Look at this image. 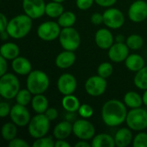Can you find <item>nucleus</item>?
Returning a JSON list of instances; mask_svg holds the SVG:
<instances>
[{"instance_id": "nucleus-36", "label": "nucleus", "mask_w": 147, "mask_h": 147, "mask_svg": "<svg viewBox=\"0 0 147 147\" xmlns=\"http://www.w3.org/2000/svg\"><path fill=\"white\" fill-rule=\"evenodd\" d=\"M134 147H147V134L144 132L139 133L133 140Z\"/></svg>"}, {"instance_id": "nucleus-38", "label": "nucleus", "mask_w": 147, "mask_h": 147, "mask_svg": "<svg viewBox=\"0 0 147 147\" xmlns=\"http://www.w3.org/2000/svg\"><path fill=\"white\" fill-rule=\"evenodd\" d=\"M94 3H95V0H76L77 7L82 10L89 9L93 5Z\"/></svg>"}, {"instance_id": "nucleus-35", "label": "nucleus", "mask_w": 147, "mask_h": 147, "mask_svg": "<svg viewBox=\"0 0 147 147\" xmlns=\"http://www.w3.org/2000/svg\"><path fill=\"white\" fill-rule=\"evenodd\" d=\"M33 147H53L55 146V142L51 137H41L35 139L34 142L32 144Z\"/></svg>"}, {"instance_id": "nucleus-24", "label": "nucleus", "mask_w": 147, "mask_h": 147, "mask_svg": "<svg viewBox=\"0 0 147 147\" xmlns=\"http://www.w3.org/2000/svg\"><path fill=\"white\" fill-rule=\"evenodd\" d=\"M31 106L36 114H44L48 109V100L43 94L34 95Z\"/></svg>"}, {"instance_id": "nucleus-25", "label": "nucleus", "mask_w": 147, "mask_h": 147, "mask_svg": "<svg viewBox=\"0 0 147 147\" xmlns=\"http://www.w3.org/2000/svg\"><path fill=\"white\" fill-rule=\"evenodd\" d=\"M93 147H115V142L114 137L108 134H99L94 136L91 142Z\"/></svg>"}, {"instance_id": "nucleus-18", "label": "nucleus", "mask_w": 147, "mask_h": 147, "mask_svg": "<svg viewBox=\"0 0 147 147\" xmlns=\"http://www.w3.org/2000/svg\"><path fill=\"white\" fill-rule=\"evenodd\" d=\"M76 61V54L73 51L65 50L58 54L55 59V65L59 69H68L71 67Z\"/></svg>"}, {"instance_id": "nucleus-46", "label": "nucleus", "mask_w": 147, "mask_h": 147, "mask_svg": "<svg viewBox=\"0 0 147 147\" xmlns=\"http://www.w3.org/2000/svg\"><path fill=\"white\" fill-rule=\"evenodd\" d=\"M55 146L56 147H71V145L65 141V140H58L55 142Z\"/></svg>"}, {"instance_id": "nucleus-34", "label": "nucleus", "mask_w": 147, "mask_h": 147, "mask_svg": "<svg viewBox=\"0 0 147 147\" xmlns=\"http://www.w3.org/2000/svg\"><path fill=\"white\" fill-rule=\"evenodd\" d=\"M113 71V65L109 62H103L100 64L97 68V75L101 76L102 78H108L112 75Z\"/></svg>"}, {"instance_id": "nucleus-48", "label": "nucleus", "mask_w": 147, "mask_h": 147, "mask_svg": "<svg viewBox=\"0 0 147 147\" xmlns=\"http://www.w3.org/2000/svg\"><path fill=\"white\" fill-rule=\"evenodd\" d=\"M0 33H1V39H2L3 40H6L9 37V33L7 32V30L3 31V32H0Z\"/></svg>"}, {"instance_id": "nucleus-8", "label": "nucleus", "mask_w": 147, "mask_h": 147, "mask_svg": "<svg viewBox=\"0 0 147 147\" xmlns=\"http://www.w3.org/2000/svg\"><path fill=\"white\" fill-rule=\"evenodd\" d=\"M72 134L79 140H90L94 138L96 128L90 121L83 118L72 124Z\"/></svg>"}, {"instance_id": "nucleus-3", "label": "nucleus", "mask_w": 147, "mask_h": 147, "mask_svg": "<svg viewBox=\"0 0 147 147\" xmlns=\"http://www.w3.org/2000/svg\"><path fill=\"white\" fill-rule=\"evenodd\" d=\"M50 84V80L46 72L40 70L32 71L27 78V89L33 94H43L47 91Z\"/></svg>"}, {"instance_id": "nucleus-20", "label": "nucleus", "mask_w": 147, "mask_h": 147, "mask_svg": "<svg viewBox=\"0 0 147 147\" xmlns=\"http://www.w3.org/2000/svg\"><path fill=\"white\" fill-rule=\"evenodd\" d=\"M115 146L118 147H127L128 146L131 142H133V134L131 132V129L128 127H122L120 128L115 137Z\"/></svg>"}, {"instance_id": "nucleus-51", "label": "nucleus", "mask_w": 147, "mask_h": 147, "mask_svg": "<svg viewBox=\"0 0 147 147\" xmlns=\"http://www.w3.org/2000/svg\"><path fill=\"white\" fill-rule=\"evenodd\" d=\"M52 1H55V2H59V3H63L65 0H52Z\"/></svg>"}, {"instance_id": "nucleus-49", "label": "nucleus", "mask_w": 147, "mask_h": 147, "mask_svg": "<svg viewBox=\"0 0 147 147\" xmlns=\"http://www.w3.org/2000/svg\"><path fill=\"white\" fill-rule=\"evenodd\" d=\"M124 40H125V38L122 34H118L115 38L116 42H124Z\"/></svg>"}, {"instance_id": "nucleus-10", "label": "nucleus", "mask_w": 147, "mask_h": 147, "mask_svg": "<svg viewBox=\"0 0 147 147\" xmlns=\"http://www.w3.org/2000/svg\"><path fill=\"white\" fill-rule=\"evenodd\" d=\"M108 83L106 78H102L99 75L90 77L85 84L84 89L88 95L91 96H100L106 91Z\"/></svg>"}, {"instance_id": "nucleus-50", "label": "nucleus", "mask_w": 147, "mask_h": 147, "mask_svg": "<svg viewBox=\"0 0 147 147\" xmlns=\"http://www.w3.org/2000/svg\"><path fill=\"white\" fill-rule=\"evenodd\" d=\"M142 98H143V103L147 107V90H145V92L142 96Z\"/></svg>"}, {"instance_id": "nucleus-1", "label": "nucleus", "mask_w": 147, "mask_h": 147, "mask_svg": "<svg viewBox=\"0 0 147 147\" xmlns=\"http://www.w3.org/2000/svg\"><path fill=\"white\" fill-rule=\"evenodd\" d=\"M102 119L109 127H118L126 121L127 111L126 104L117 99L107 101L102 108Z\"/></svg>"}, {"instance_id": "nucleus-41", "label": "nucleus", "mask_w": 147, "mask_h": 147, "mask_svg": "<svg viewBox=\"0 0 147 147\" xmlns=\"http://www.w3.org/2000/svg\"><path fill=\"white\" fill-rule=\"evenodd\" d=\"M44 114L48 118V120L50 121H53L56 120L58 118V115H59L58 110L56 109H54V108H48Z\"/></svg>"}, {"instance_id": "nucleus-12", "label": "nucleus", "mask_w": 147, "mask_h": 147, "mask_svg": "<svg viewBox=\"0 0 147 147\" xmlns=\"http://www.w3.org/2000/svg\"><path fill=\"white\" fill-rule=\"evenodd\" d=\"M9 117L12 122H14L17 127H21L28 126L31 120L29 111L28 110L26 106L18 103L11 107Z\"/></svg>"}, {"instance_id": "nucleus-37", "label": "nucleus", "mask_w": 147, "mask_h": 147, "mask_svg": "<svg viewBox=\"0 0 147 147\" xmlns=\"http://www.w3.org/2000/svg\"><path fill=\"white\" fill-rule=\"evenodd\" d=\"M93 113H94L93 108L90 104H87V103L81 104L80 107H79V109H78V114H79V115L82 118H84V119L90 118L93 115Z\"/></svg>"}, {"instance_id": "nucleus-11", "label": "nucleus", "mask_w": 147, "mask_h": 147, "mask_svg": "<svg viewBox=\"0 0 147 147\" xmlns=\"http://www.w3.org/2000/svg\"><path fill=\"white\" fill-rule=\"evenodd\" d=\"M103 23L109 28L117 29L121 28L125 22L123 13L116 8H109L103 12Z\"/></svg>"}, {"instance_id": "nucleus-9", "label": "nucleus", "mask_w": 147, "mask_h": 147, "mask_svg": "<svg viewBox=\"0 0 147 147\" xmlns=\"http://www.w3.org/2000/svg\"><path fill=\"white\" fill-rule=\"evenodd\" d=\"M61 32L59 24L53 21H47L41 23L37 28L38 37L44 41H52L59 38Z\"/></svg>"}, {"instance_id": "nucleus-28", "label": "nucleus", "mask_w": 147, "mask_h": 147, "mask_svg": "<svg viewBox=\"0 0 147 147\" xmlns=\"http://www.w3.org/2000/svg\"><path fill=\"white\" fill-rule=\"evenodd\" d=\"M64 12V6L62 3L52 1L46 4L45 14L51 18H59Z\"/></svg>"}, {"instance_id": "nucleus-27", "label": "nucleus", "mask_w": 147, "mask_h": 147, "mask_svg": "<svg viewBox=\"0 0 147 147\" xmlns=\"http://www.w3.org/2000/svg\"><path fill=\"white\" fill-rule=\"evenodd\" d=\"M62 106L69 113H74L76 111H78V109L80 107V102L77 96H75L73 94L64 96L62 99Z\"/></svg>"}, {"instance_id": "nucleus-39", "label": "nucleus", "mask_w": 147, "mask_h": 147, "mask_svg": "<svg viewBox=\"0 0 147 147\" xmlns=\"http://www.w3.org/2000/svg\"><path fill=\"white\" fill-rule=\"evenodd\" d=\"M9 147H28L29 145L28 142H26L22 139L15 138L12 140L9 141Z\"/></svg>"}, {"instance_id": "nucleus-13", "label": "nucleus", "mask_w": 147, "mask_h": 147, "mask_svg": "<svg viewBox=\"0 0 147 147\" xmlns=\"http://www.w3.org/2000/svg\"><path fill=\"white\" fill-rule=\"evenodd\" d=\"M46 4L44 0H22L24 13L32 19H38L45 14Z\"/></svg>"}, {"instance_id": "nucleus-17", "label": "nucleus", "mask_w": 147, "mask_h": 147, "mask_svg": "<svg viewBox=\"0 0 147 147\" xmlns=\"http://www.w3.org/2000/svg\"><path fill=\"white\" fill-rule=\"evenodd\" d=\"M95 42L101 49L109 50L114 44V36L108 28H100L95 34Z\"/></svg>"}, {"instance_id": "nucleus-2", "label": "nucleus", "mask_w": 147, "mask_h": 147, "mask_svg": "<svg viewBox=\"0 0 147 147\" xmlns=\"http://www.w3.org/2000/svg\"><path fill=\"white\" fill-rule=\"evenodd\" d=\"M32 18L28 15L21 14L14 16L9 21L7 26V32L9 34V37L19 40L27 36L32 28Z\"/></svg>"}, {"instance_id": "nucleus-7", "label": "nucleus", "mask_w": 147, "mask_h": 147, "mask_svg": "<svg viewBox=\"0 0 147 147\" xmlns=\"http://www.w3.org/2000/svg\"><path fill=\"white\" fill-rule=\"evenodd\" d=\"M59 40L64 50L73 52L79 47L81 43L79 33L72 27L62 28L59 36Z\"/></svg>"}, {"instance_id": "nucleus-5", "label": "nucleus", "mask_w": 147, "mask_h": 147, "mask_svg": "<svg viewBox=\"0 0 147 147\" xmlns=\"http://www.w3.org/2000/svg\"><path fill=\"white\" fill-rule=\"evenodd\" d=\"M28 129L30 136L34 139L44 137L50 129V121L45 114H36V115L31 118Z\"/></svg>"}, {"instance_id": "nucleus-47", "label": "nucleus", "mask_w": 147, "mask_h": 147, "mask_svg": "<svg viewBox=\"0 0 147 147\" xmlns=\"http://www.w3.org/2000/svg\"><path fill=\"white\" fill-rule=\"evenodd\" d=\"M91 145H90V143H88L87 140H80L78 143L74 145L75 147H89Z\"/></svg>"}, {"instance_id": "nucleus-19", "label": "nucleus", "mask_w": 147, "mask_h": 147, "mask_svg": "<svg viewBox=\"0 0 147 147\" xmlns=\"http://www.w3.org/2000/svg\"><path fill=\"white\" fill-rule=\"evenodd\" d=\"M11 67L16 74L22 76L28 75L32 71V65L30 61L22 56H18L12 60Z\"/></svg>"}, {"instance_id": "nucleus-33", "label": "nucleus", "mask_w": 147, "mask_h": 147, "mask_svg": "<svg viewBox=\"0 0 147 147\" xmlns=\"http://www.w3.org/2000/svg\"><path fill=\"white\" fill-rule=\"evenodd\" d=\"M32 95L33 94L28 89L20 90L19 92L17 93V95L16 96V103L23 105V106H27L32 101V98H33Z\"/></svg>"}, {"instance_id": "nucleus-26", "label": "nucleus", "mask_w": 147, "mask_h": 147, "mask_svg": "<svg viewBox=\"0 0 147 147\" xmlns=\"http://www.w3.org/2000/svg\"><path fill=\"white\" fill-rule=\"evenodd\" d=\"M124 103L130 109L140 108L143 103V98L135 91H128L124 96Z\"/></svg>"}, {"instance_id": "nucleus-45", "label": "nucleus", "mask_w": 147, "mask_h": 147, "mask_svg": "<svg viewBox=\"0 0 147 147\" xmlns=\"http://www.w3.org/2000/svg\"><path fill=\"white\" fill-rule=\"evenodd\" d=\"M8 70V64H7V59H4L3 57H0V76L5 74Z\"/></svg>"}, {"instance_id": "nucleus-42", "label": "nucleus", "mask_w": 147, "mask_h": 147, "mask_svg": "<svg viewBox=\"0 0 147 147\" xmlns=\"http://www.w3.org/2000/svg\"><path fill=\"white\" fill-rule=\"evenodd\" d=\"M90 21L94 25H100L103 22V15L98 12H95L91 15Z\"/></svg>"}, {"instance_id": "nucleus-29", "label": "nucleus", "mask_w": 147, "mask_h": 147, "mask_svg": "<svg viewBox=\"0 0 147 147\" xmlns=\"http://www.w3.org/2000/svg\"><path fill=\"white\" fill-rule=\"evenodd\" d=\"M17 126L14 122H7L3 125L1 129V135L3 139L6 141H10L16 137L17 134Z\"/></svg>"}, {"instance_id": "nucleus-22", "label": "nucleus", "mask_w": 147, "mask_h": 147, "mask_svg": "<svg viewBox=\"0 0 147 147\" xmlns=\"http://www.w3.org/2000/svg\"><path fill=\"white\" fill-rule=\"evenodd\" d=\"M125 65L129 71L137 72L145 66V59L138 53L129 54L125 60Z\"/></svg>"}, {"instance_id": "nucleus-16", "label": "nucleus", "mask_w": 147, "mask_h": 147, "mask_svg": "<svg viewBox=\"0 0 147 147\" xmlns=\"http://www.w3.org/2000/svg\"><path fill=\"white\" fill-rule=\"evenodd\" d=\"M109 58L115 63H121L126 60L129 55V47L124 42L114 43L108 52Z\"/></svg>"}, {"instance_id": "nucleus-6", "label": "nucleus", "mask_w": 147, "mask_h": 147, "mask_svg": "<svg viewBox=\"0 0 147 147\" xmlns=\"http://www.w3.org/2000/svg\"><path fill=\"white\" fill-rule=\"evenodd\" d=\"M126 123L131 130L139 132L146 130L147 128V110L141 107L131 109L127 112Z\"/></svg>"}, {"instance_id": "nucleus-4", "label": "nucleus", "mask_w": 147, "mask_h": 147, "mask_svg": "<svg viewBox=\"0 0 147 147\" xmlns=\"http://www.w3.org/2000/svg\"><path fill=\"white\" fill-rule=\"evenodd\" d=\"M20 90V82L12 73H5L0 78V95L4 99H13Z\"/></svg>"}, {"instance_id": "nucleus-43", "label": "nucleus", "mask_w": 147, "mask_h": 147, "mask_svg": "<svg viewBox=\"0 0 147 147\" xmlns=\"http://www.w3.org/2000/svg\"><path fill=\"white\" fill-rule=\"evenodd\" d=\"M117 0H95V3L98 4L101 7H105V8H110L113 6Z\"/></svg>"}, {"instance_id": "nucleus-31", "label": "nucleus", "mask_w": 147, "mask_h": 147, "mask_svg": "<svg viewBox=\"0 0 147 147\" xmlns=\"http://www.w3.org/2000/svg\"><path fill=\"white\" fill-rule=\"evenodd\" d=\"M76 15L71 11H64L63 14L58 18V23L62 28L72 27L76 23Z\"/></svg>"}, {"instance_id": "nucleus-40", "label": "nucleus", "mask_w": 147, "mask_h": 147, "mask_svg": "<svg viewBox=\"0 0 147 147\" xmlns=\"http://www.w3.org/2000/svg\"><path fill=\"white\" fill-rule=\"evenodd\" d=\"M11 108L9 103L5 102H0V116L2 118H4L8 115H9Z\"/></svg>"}, {"instance_id": "nucleus-14", "label": "nucleus", "mask_w": 147, "mask_h": 147, "mask_svg": "<svg viewBox=\"0 0 147 147\" xmlns=\"http://www.w3.org/2000/svg\"><path fill=\"white\" fill-rule=\"evenodd\" d=\"M129 19L134 22H141L147 18V2L136 0L129 7L127 12Z\"/></svg>"}, {"instance_id": "nucleus-15", "label": "nucleus", "mask_w": 147, "mask_h": 147, "mask_svg": "<svg viewBox=\"0 0 147 147\" xmlns=\"http://www.w3.org/2000/svg\"><path fill=\"white\" fill-rule=\"evenodd\" d=\"M77 86L78 83L76 78L70 73L62 74L61 76H59L57 82L58 90L60 94L64 96L73 94L77 90Z\"/></svg>"}, {"instance_id": "nucleus-30", "label": "nucleus", "mask_w": 147, "mask_h": 147, "mask_svg": "<svg viewBox=\"0 0 147 147\" xmlns=\"http://www.w3.org/2000/svg\"><path fill=\"white\" fill-rule=\"evenodd\" d=\"M134 85L142 90H147V66H144L142 69L138 71L134 78Z\"/></svg>"}, {"instance_id": "nucleus-23", "label": "nucleus", "mask_w": 147, "mask_h": 147, "mask_svg": "<svg viewBox=\"0 0 147 147\" xmlns=\"http://www.w3.org/2000/svg\"><path fill=\"white\" fill-rule=\"evenodd\" d=\"M19 47L13 42H6L0 48V54L7 60H13L19 56Z\"/></svg>"}, {"instance_id": "nucleus-32", "label": "nucleus", "mask_w": 147, "mask_h": 147, "mask_svg": "<svg viewBox=\"0 0 147 147\" xmlns=\"http://www.w3.org/2000/svg\"><path fill=\"white\" fill-rule=\"evenodd\" d=\"M126 44L131 50H139L144 45V39L140 34H131L126 40Z\"/></svg>"}, {"instance_id": "nucleus-44", "label": "nucleus", "mask_w": 147, "mask_h": 147, "mask_svg": "<svg viewBox=\"0 0 147 147\" xmlns=\"http://www.w3.org/2000/svg\"><path fill=\"white\" fill-rule=\"evenodd\" d=\"M9 21L6 17V16L3 13L0 14V32L5 31L8 26Z\"/></svg>"}, {"instance_id": "nucleus-21", "label": "nucleus", "mask_w": 147, "mask_h": 147, "mask_svg": "<svg viewBox=\"0 0 147 147\" xmlns=\"http://www.w3.org/2000/svg\"><path fill=\"white\" fill-rule=\"evenodd\" d=\"M72 133V125L69 121H64L58 123L53 129V136L57 140H65Z\"/></svg>"}]
</instances>
